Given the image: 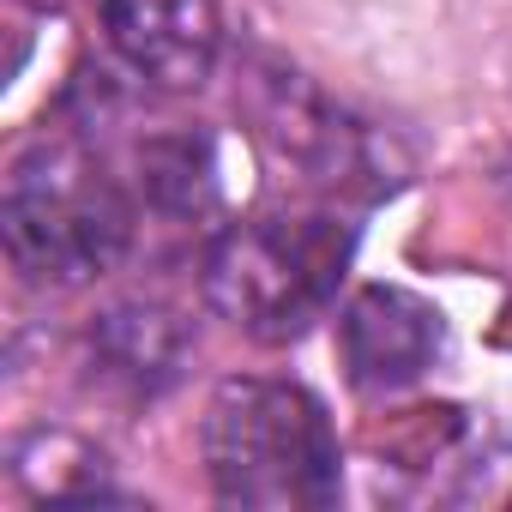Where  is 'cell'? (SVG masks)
I'll return each instance as SVG.
<instances>
[{
	"mask_svg": "<svg viewBox=\"0 0 512 512\" xmlns=\"http://www.w3.org/2000/svg\"><path fill=\"white\" fill-rule=\"evenodd\" d=\"M199 452L217 500L253 512H320L344 488L326 404L290 380H223L205 404Z\"/></svg>",
	"mask_w": 512,
	"mask_h": 512,
	"instance_id": "1",
	"label": "cell"
},
{
	"mask_svg": "<svg viewBox=\"0 0 512 512\" xmlns=\"http://www.w3.org/2000/svg\"><path fill=\"white\" fill-rule=\"evenodd\" d=\"M338 350H344L356 392H404L440 362L446 320L434 302L398 284H368L338 314Z\"/></svg>",
	"mask_w": 512,
	"mask_h": 512,
	"instance_id": "4",
	"label": "cell"
},
{
	"mask_svg": "<svg viewBox=\"0 0 512 512\" xmlns=\"http://www.w3.org/2000/svg\"><path fill=\"white\" fill-rule=\"evenodd\" d=\"M139 163V193L145 205H157L163 217H211L223 205V163H217V139L199 127H169L139 139L133 151Z\"/></svg>",
	"mask_w": 512,
	"mask_h": 512,
	"instance_id": "8",
	"label": "cell"
},
{
	"mask_svg": "<svg viewBox=\"0 0 512 512\" xmlns=\"http://www.w3.org/2000/svg\"><path fill=\"white\" fill-rule=\"evenodd\" d=\"M13 470L37 500H109L115 494L109 470H103V452H91L85 440L55 434V428L25 434L13 446Z\"/></svg>",
	"mask_w": 512,
	"mask_h": 512,
	"instance_id": "9",
	"label": "cell"
},
{
	"mask_svg": "<svg viewBox=\"0 0 512 512\" xmlns=\"http://www.w3.org/2000/svg\"><path fill=\"white\" fill-rule=\"evenodd\" d=\"M350 223L332 211H260L205 247V302L247 338L290 344L338 302Z\"/></svg>",
	"mask_w": 512,
	"mask_h": 512,
	"instance_id": "3",
	"label": "cell"
},
{
	"mask_svg": "<svg viewBox=\"0 0 512 512\" xmlns=\"http://www.w3.org/2000/svg\"><path fill=\"white\" fill-rule=\"evenodd\" d=\"M109 49L157 91H199L223 49L217 0H97Z\"/></svg>",
	"mask_w": 512,
	"mask_h": 512,
	"instance_id": "5",
	"label": "cell"
},
{
	"mask_svg": "<svg viewBox=\"0 0 512 512\" xmlns=\"http://www.w3.org/2000/svg\"><path fill=\"white\" fill-rule=\"evenodd\" d=\"M0 235L31 284L79 290L127 260L133 199L85 139L55 133L13 157L0 193Z\"/></svg>",
	"mask_w": 512,
	"mask_h": 512,
	"instance_id": "2",
	"label": "cell"
},
{
	"mask_svg": "<svg viewBox=\"0 0 512 512\" xmlns=\"http://www.w3.org/2000/svg\"><path fill=\"white\" fill-rule=\"evenodd\" d=\"M253 115H260L266 139L284 157H296L302 169H314L326 187H350V181H362V175L380 169L368 127H356L344 109H332L302 73H260V85H253Z\"/></svg>",
	"mask_w": 512,
	"mask_h": 512,
	"instance_id": "6",
	"label": "cell"
},
{
	"mask_svg": "<svg viewBox=\"0 0 512 512\" xmlns=\"http://www.w3.org/2000/svg\"><path fill=\"white\" fill-rule=\"evenodd\" d=\"M91 380L121 398H157L175 386L187 362V326L157 302H115L97 314L91 338Z\"/></svg>",
	"mask_w": 512,
	"mask_h": 512,
	"instance_id": "7",
	"label": "cell"
}]
</instances>
